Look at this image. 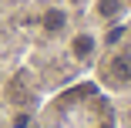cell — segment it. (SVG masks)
<instances>
[{
	"instance_id": "obj_1",
	"label": "cell",
	"mask_w": 131,
	"mask_h": 128,
	"mask_svg": "<svg viewBox=\"0 0 131 128\" xmlns=\"http://www.w3.org/2000/svg\"><path fill=\"white\" fill-rule=\"evenodd\" d=\"M97 78L108 84V88H114V91L131 88V47H128V51H124V47H114L111 57L101 64Z\"/></svg>"
},
{
	"instance_id": "obj_3",
	"label": "cell",
	"mask_w": 131,
	"mask_h": 128,
	"mask_svg": "<svg viewBox=\"0 0 131 128\" xmlns=\"http://www.w3.org/2000/svg\"><path fill=\"white\" fill-rule=\"evenodd\" d=\"M67 27H71V14H67V7L50 4V7L40 10V34H44V37H50V41H54V37H64Z\"/></svg>"
},
{
	"instance_id": "obj_5",
	"label": "cell",
	"mask_w": 131,
	"mask_h": 128,
	"mask_svg": "<svg viewBox=\"0 0 131 128\" xmlns=\"http://www.w3.org/2000/svg\"><path fill=\"white\" fill-rule=\"evenodd\" d=\"M10 128H34V111L14 108V111H10Z\"/></svg>"
},
{
	"instance_id": "obj_6",
	"label": "cell",
	"mask_w": 131,
	"mask_h": 128,
	"mask_svg": "<svg viewBox=\"0 0 131 128\" xmlns=\"http://www.w3.org/2000/svg\"><path fill=\"white\" fill-rule=\"evenodd\" d=\"M91 128H118V118L108 111V115H97L94 121H91Z\"/></svg>"
},
{
	"instance_id": "obj_2",
	"label": "cell",
	"mask_w": 131,
	"mask_h": 128,
	"mask_svg": "<svg viewBox=\"0 0 131 128\" xmlns=\"http://www.w3.org/2000/svg\"><path fill=\"white\" fill-rule=\"evenodd\" d=\"M97 47H101V37L94 31H74L67 37V57L74 64H88V61H94Z\"/></svg>"
},
{
	"instance_id": "obj_7",
	"label": "cell",
	"mask_w": 131,
	"mask_h": 128,
	"mask_svg": "<svg viewBox=\"0 0 131 128\" xmlns=\"http://www.w3.org/2000/svg\"><path fill=\"white\" fill-rule=\"evenodd\" d=\"M0 27H4V17H0Z\"/></svg>"
},
{
	"instance_id": "obj_4",
	"label": "cell",
	"mask_w": 131,
	"mask_h": 128,
	"mask_svg": "<svg viewBox=\"0 0 131 128\" xmlns=\"http://www.w3.org/2000/svg\"><path fill=\"white\" fill-rule=\"evenodd\" d=\"M128 14V0H94L91 4V17L104 27H111V24H121Z\"/></svg>"
}]
</instances>
